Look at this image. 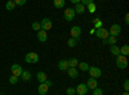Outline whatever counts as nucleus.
Wrapping results in <instances>:
<instances>
[{
    "label": "nucleus",
    "mask_w": 129,
    "mask_h": 95,
    "mask_svg": "<svg viewBox=\"0 0 129 95\" xmlns=\"http://www.w3.org/2000/svg\"><path fill=\"white\" fill-rule=\"evenodd\" d=\"M116 66H117V68H120V69H125L128 67V59H126V57L121 55V54L116 55Z\"/></svg>",
    "instance_id": "obj_1"
},
{
    "label": "nucleus",
    "mask_w": 129,
    "mask_h": 95,
    "mask_svg": "<svg viewBox=\"0 0 129 95\" xmlns=\"http://www.w3.org/2000/svg\"><path fill=\"white\" fill-rule=\"evenodd\" d=\"M25 60H26V63H28V64H35V63L39 62V55L36 54L35 51H30V53L26 54Z\"/></svg>",
    "instance_id": "obj_2"
},
{
    "label": "nucleus",
    "mask_w": 129,
    "mask_h": 95,
    "mask_svg": "<svg viewBox=\"0 0 129 95\" xmlns=\"http://www.w3.org/2000/svg\"><path fill=\"white\" fill-rule=\"evenodd\" d=\"M121 34V26L117 25V23H114L111 26V28L109 30V36H114V37H117Z\"/></svg>",
    "instance_id": "obj_3"
},
{
    "label": "nucleus",
    "mask_w": 129,
    "mask_h": 95,
    "mask_svg": "<svg viewBox=\"0 0 129 95\" xmlns=\"http://www.w3.org/2000/svg\"><path fill=\"white\" fill-rule=\"evenodd\" d=\"M88 72H89L90 77H93V78H100V77H101V75H102V71H101V68H98V67H94V66H89Z\"/></svg>",
    "instance_id": "obj_4"
},
{
    "label": "nucleus",
    "mask_w": 129,
    "mask_h": 95,
    "mask_svg": "<svg viewBox=\"0 0 129 95\" xmlns=\"http://www.w3.org/2000/svg\"><path fill=\"white\" fill-rule=\"evenodd\" d=\"M75 10L72 9V8H66L64 9V13H63V17H64V19L67 21V22H71V21L75 18Z\"/></svg>",
    "instance_id": "obj_5"
},
{
    "label": "nucleus",
    "mask_w": 129,
    "mask_h": 95,
    "mask_svg": "<svg viewBox=\"0 0 129 95\" xmlns=\"http://www.w3.org/2000/svg\"><path fill=\"white\" fill-rule=\"evenodd\" d=\"M97 37H100L101 40H106L107 37H109V30H106L103 27L98 28V30H95V34H94Z\"/></svg>",
    "instance_id": "obj_6"
},
{
    "label": "nucleus",
    "mask_w": 129,
    "mask_h": 95,
    "mask_svg": "<svg viewBox=\"0 0 129 95\" xmlns=\"http://www.w3.org/2000/svg\"><path fill=\"white\" fill-rule=\"evenodd\" d=\"M40 27H41V30H44V31L48 32V31L52 28V21L49 18H43L41 22H40Z\"/></svg>",
    "instance_id": "obj_7"
},
{
    "label": "nucleus",
    "mask_w": 129,
    "mask_h": 95,
    "mask_svg": "<svg viewBox=\"0 0 129 95\" xmlns=\"http://www.w3.org/2000/svg\"><path fill=\"white\" fill-rule=\"evenodd\" d=\"M10 72H12V75L16 76V77H21V75H22V67H21L19 64H13L12 67H10Z\"/></svg>",
    "instance_id": "obj_8"
},
{
    "label": "nucleus",
    "mask_w": 129,
    "mask_h": 95,
    "mask_svg": "<svg viewBox=\"0 0 129 95\" xmlns=\"http://www.w3.org/2000/svg\"><path fill=\"white\" fill-rule=\"evenodd\" d=\"M70 35H71V37H74V39L80 37V35H81V28H80L79 26H74V27H71V30H70Z\"/></svg>",
    "instance_id": "obj_9"
},
{
    "label": "nucleus",
    "mask_w": 129,
    "mask_h": 95,
    "mask_svg": "<svg viewBox=\"0 0 129 95\" xmlns=\"http://www.w3.org/2000/svg\"><path fill=\"white\" fill-rule=\"evenodd\" d=\"M75 90H76V94H78V95H85V94L88 92L89 89L87 87V85H85V83H79Z\"/></svg>",
    "instance_id": "obj_10"
},
{
    "label": "nucleus",
    "mask_w": 129,
    "mask_h": 95,
    "mask_svg": "<svg viewBox=\"0 0 129 95\" xmlns=\"http://www.w3.org/2000/svg\"><path fill=\"white\" fill-rule=\"evenodd\" d=\"M36 37H38L39 41H41V43H45V41L48 40V34H47V31H44V30H41V28H40V30L38 31Z\"/></svg>",
    "instance_id": "obj_11"
},
{
    "label": "nucleus",
    "mask_w": 129,
    "mask_h": 95,
    "mask_svg": "<svg viewBox=\"0 0 129 95\" xmlns=\"http://www.w3.org/2000/svg\"><path fill=\"white\" fill-rule=\"evenodd\" d=\"M87 87L88 89H92V90H94L95 87H98V82H97V80L95 78H93V77H90V78H88V81H87Z\"/></svg>",
    "instance_id": "obj_12"
},
{
    "label": "nucleus",
    "mask_w": 129,
    "mask_h": 95,
    "mask_svg": "<svg viewBox=\"0 0 129 95\" xmlns=\"http://www.w3.org/2000/svg\"><path fill=\"white\" fill-rule=\"evenodd\" d=\"M48 90H49V86L47 85L45 82L40 83V85H39V87H38V92H39L40 95H45V94L48 92Z\"/></svg>",
    "instance_id": "obj_13"
},
{
    "label": "nucleus",
    "mask_w": 129,
    "mask_h": 95,
    "mask_svg": "<svg viewBox=\"0 0 129 95\" xmlns=\"http://www.w3.org/2000/svg\"><path fill=\"white\" fill-rule=\"evenodd\" d=\"M66 72H67V75H69L70 78H78V76H79L78 69H76V68H74V67H70Z\"/></svg>",
    "instance_id": "obj_14"
},
{
    "label": "nucleus",
    "mask_w": 129,
    "mask_h": 95,
    "mask_svg": "<svg viewBox=\"0 0 129 95\" xmlns=\"http://www.w3.org/2000/svg\"><path fill=\"white\" fill-rule=\"evenodd\" d=\"M69 68L70 67H69V63H67L66 59H62V60L58 62V69L59 71H67Z\"/></svg>",
    "instance_id": "obj_15"
},
{
    "label": "nucleus",
    "mask_w": 129,
    "mask_h": 95,
    "mask_svg": "<svg viewBox=\"0 0 129 95\" xmlns=\"http://www.w3.org/2000/svg\"><path fill=\"white\" fill-rule=\"evenodd\" d=\"M36 78H38V81H39L40 83L45 82V81L48 80V77H47V75H45V72H41V71L36 73Z\"/></svg>",
    "instance_id": "obj_16"
},
{
    "label": "nucleus",
    "mask_w": 129,
    "mask_h": 95,
    "mask_svg": "<svg viewBox=\"0 0 129 95\" xmlns=\"http://www.w3.org/2000/svg\"><path fill=\"white\" fill-rule=\"evenodd\" d=\"M75 13H79V14H81V13H84V10H85V5L84 4H81V3H78V4H75Z\"/></svg>",
    "instance_id": "obj_17"
},
{
    "label": "nucleus",
    "mask_w": 129,
    "mask_h": 95,
    "mask_svg": "<svg viewBox=\"0 0 129 95\" xmlns=\"http://www.w3.org/2000/svg\"><path fill=\"white\" fill-rule=\"evenodd\" d=\"M110 51H111V54L112 55H119L120 54V48L117 46L116 44H114V45H110Z\"/></svg>",
    "instance_id": "obj_18"
},
{
    "label": "nucleus",
    "mask_w": 129,
    "mask_h": 95,
    "mask_svg": "<svg viewBox=\"0 0 129 95\" xmlns=\"http://www.w3.org/2000/svg\"><path fill=\"white\" fill-rule=\"evenodd\" d=\"M67 63H69V67H74V68H76V67H78V64H79V60H78L76 58H70V59L67 60Z\"/></svg>",
    "instance_id": "obj_19"
},
{
    "label": "nucleus",
    "mask_w": 129,
    "mask_h": 95,
    "mask_svg": "<svg viewBox=\"0 0 129 95\" xmlns=\"http://www.w3.org/2000/svg\"><path fill=\"white\" fill-rule=\"evenodd\" d=\"M64 3H66V0H53V4L57 9H61L64 7Z\"/></svg>",
    "instance_id": "obj_20"
},
{
    "label": "nucleus",
    "mask_w": 129,
    "mask_h": 95,
    "mask_svg": "<svg viewBox=\"0 0 129 95\" xmlns=\"http://www.w3.org/2000/svg\"><path fill=\"white\" fill-rule=\"evenodd\" d=\"M78 66L80 67V69H81L83 72H88V69H89V64H88L87 62H79Z\"/></svg>",
    "instance_id": "obj_21"
},
{
    "label": "nucleus",
    "mask_w": 129,
    "mask_h": 95,
    "mask_svg": "<svg viewBox=\"0 0 129 95\" xmlns=\"http://www.w3.org/2000/svg\"><path fill=\"white\" fill-rule=\"evenodd\" d=\"M16 8V3L13 2V0H8L7 4H5V9L7 10H13Z\"/></svg>",
    "instance_id": "obj_22"
},
{
    "label": "nucleus",
    "mask_w": 129,
    "mask_h": 95,
    "mask_svg": "<svg viewBox=\"0 0 129 95\" xmlns=\"http://www.w3.org/2000/svg\"><path fill=\"white\" fill-rule=\"evenodd\" d=\"M21 78H22L23 81H30L31 80V73L28 71H23L22 75H21Z\"/></svg>",
    "instance_id": "obj_23"
},
{
    "label": "nucleus",
    "mask_w": 129,
    "mask_h": 95,
    "mask_svg": "<svg viewBox=\"0 0 129 95\" xmlns=\"http://www.w3.org/2000/svg\"><path fill=\"white\" fill-rule=\"evenodd\" d=\"M85 8H87V9L89 10V13H94L95 10H97V7H95L94 2H93V3H89L88 5H85Z\"/></svg>",
    "instance_id": "obj_24"
},
{
    "label": "nucleus",
    "mask_w": 129,
    "mask_h": 95,
    "mask_svg": "<svg viewBox=\"0 0 129 95\" xmlns=\"http://www.w3.org/2000/svg\"><path fill=\"white\" fill-rule=\"evenodd\" d=\"M120 54L121 55H125V57L129 54V45H123L120 48Z\"/></svg>",
    "instance_id": "obj_25"
},
{
    "label": "nucleus",
    "mask_w": 129,
    "mask_h": 95,
    "mask_svg": "<svg viewBox=\"0 0 129 95\" xmlns=\"http://www.w3.org/2000/svg\"><path fill=\"white\" fill-rule=\"evenodd\" d=\"M116 41H117V39L116 37H114V36H109L106 39V44H109V45H114V44H116Z\"/></svg>",
    "instance_id": "obj_26"
},
{
    "label": "nucleus",
    "mask_w": 129,
    "mask_h": 95,
    "mask_svg": "<svg viewBox=\"0 0 129 95\" xmlns=\"http://www.w3.org/2000/svg\"><path fill=\"white\" fill-rule=\"evenodd\" d=\"M76 44H78V41H76V39H74V37H70L69 41H67V45L70 48H75V46H76Z\"/></svg>",
    "instance_id": "obj_27"
},
{
    "label": "nucleus",
    "mask_w": 129,
    "mask_h": 95,
    "mask_svg": "<svg viewBox=\"0 0 129 95\" xmlns=\"http://www.w3.org/2000/svg\"><path fill=\"white\" fill-rule=\"evenodd\" d=\"M93 25H94V28H95V30H98V28H101V27L103 26V22H102V21L98 18V19H97V21H95V22H94Z\"/></svg>",
    "instance_id": "obj_28"
},
{
    "label": "nucleus",
    "mask_w": 129,
    "mask_h": 95,
    "mask_svg": "<svg viewBox=\"0 0 129 95\" xmlns=\"http://www.w3.org/2000/svg\"><path fill=\"white\" fill-rule=\"evenodd\" d=\"M31 27H32V30H34V31H36V32H38V31H39V30L41 28V27H40V23H39V22H34V23L31 25Z\"/></svg>",
    "instance_id": "obj_29"
},
{
    "label": "nucleus",
    "mask_w": 129,
    "mask_h": 95,
    "mask_svg": "<svg viewBox=\"0 0 129 95\" xmlns=\"http://www.w3.org/2000/svg\"><path fill=\"white\" fill-rule=\"evenodd\" d=\"M17 81H18V77H16V76H13V75L9 77V83H12V85H16Z\"/></svg>",
    "instance_id": "obj_30"
},
{
    "label": "nucleus",
    "mask_w": 129,
    "mask_h": 95,
    "mask_svg": "<svg viewBox=\"0 0 129 95\" xmlns=\"http://www.w3.org/2000/svg\"><path fill=\"white\" fill-rule=\"evenodd\" d=\"M75 94H76V90H75L74 87L66 89V95H75Z\"/></svg>",
    "instance_id": "obj_31"
},
{
    "label": "nucleus",
    "mask_w": 129,
    "mask_h": 95,
    "mask_svg": "<svg viewBox=\"0 0 129 95\" xmlns=\"http://www.w3.org/2000/svg\"><path fill=\"white\" fill-rule=\"evenodd\" d=\"M93 95H103V90L102 89H98V87H95L93 90Z\"/></svg>",
    "instance_id": "obj_32"
},
{
    "label": "nucleus",
    "mask_w": 129,
    "mask_h": 95,
    "mask_svg": "<svg viewBox=\"0 0 129 95\" xmlns=\"http://www.w3.org/2000/svg\"><path fill=\"white\" fill-rule=\"evenodd\" d=\"M13 2L16 3V5H25L26 4V2H27V0H13Z\"/></svg>",
    "instance_id": "obj_33"
},
{
    "label": "nucleus",
    "mask_w": 129,
    "mask_h": 95,
    "mask_svg": "<svg viewBox=\"0 0 129 95\" xmlns=\"http://www.w3.org/2000/svg\"><path fill=\"white\" fill-rule=\"evenodd\" d=\"M123 87H124V91H128V90H129V80H125V81H124Z\"/></svg>",
    "instance_id": "obj_34"
},
{
    "label": "nucleus",
    "mask_w": 129,
    "mask_h": 95,
    "mask_svg": "<svg viewBox=\"0 0 129 95\" xmlns=\"http://www.w3.org/2000/svg\"><path fill=\"white\" fill-rule=\"evenodd\" d=\"M94 0H80V3L81 4H84V5H88L89 3H93Z\"/></svg>",
    "instance_id": "obj_35"
},
{
    "label": "nucleus",
    "mask_w": 129,
    "mask_h": 95,
    "mask_svg": "<svg viewBox=\"0 0 129 95\" xmlns=\"http://www.w3.org/2000/svg\"><path fill=\"white\" fill-rule=\"evenodd\" d=\"M125 23H126V25H129V14H128V13L125 14Z\"/></svg>",
    "instance_id": "obj_36"
},
{
    "label": "nucleus",
    "mask_w": 129,
    "mask_h": 95,
    "mask_svg": "<svg viewBox=\"0 0 129 95\" xmlns=\"http://www.w3.org/2000/svg\"><path fill=\"white\" fill-rule=\"evenodd\" d=\"M45 83H47V85H48L49 87H50V86L53 85V83H52V81H49V80H47V81H45Z\"/></svg>",
    "instance_id": "obj_37"
},
{
    "label": "nucleus",
    "mask_w": 129,
    "mask_h": 95,
    "mask_svg": "<svg viewBox=\"0 0 129 95\" xmlns=\"http://www.w3.org/2000/svg\"><path fill=\"white\" fill-rule=\"evenodd\" d=\"M71 3H74V4H78V3H80V0H70Z\"/></svg>",
    "instance_id": "obj_38"
},
{
    "label": "nucleus",
    "mask_w": 129,
    "mask_h": 95,
    "mask_svg": "<svg viewBox=\"0 0 129 95\" xmlns=\"http://www.w3.org/2000/svg\"><path fill=\"white\" fill-rule=\"evenodd\" d=\"M94 34H95V28H92L90 30V35H94Z\"/></svg>",
    "instance_id": "obj_39"
},
{
    "label": "nucleus",
    "mask_w": 129,
    "mask_h": 95,
    "mask_svg": "<svg viewBox=\"0 0 129 95\" xmlns=\"http://www.w3.org/2000/svg\"><path fill=\"white\" fill-rule=\"evenodd\" d=\"M123 95H129V94H128V91H125V92H124Z\"/></svg>",
    "instance_id": "obj_40"
},
{
    "label": "nucleus",
    "mask_w": 129,
    "mask_h": 95,
    "mask_svg": "<svg viewBox=\"0 0 129 95\" xmlns=\"http://www.w3.org/2000/svg\"><path fill=\"white\" fill-rule=\"evenodd\" d=\"M54 95H58V94H54Z\"/></svg>",
    "instance_id": "obj_41"
},
{
    "label": "nucleus",
    "mask_w": 129,
    "mask_h": 95,
    "mask_svg": "<svg viewBox=\"0 0 129 95\" xmlns=\"http://www.w3.org/2000/svg\"><path fill=\"white\" fill-rule=\"evenodd\" d=\"M76 95H78V94H76Z\"/></svg>",
    "instance_id": "obj_42"
}]
</instances>
